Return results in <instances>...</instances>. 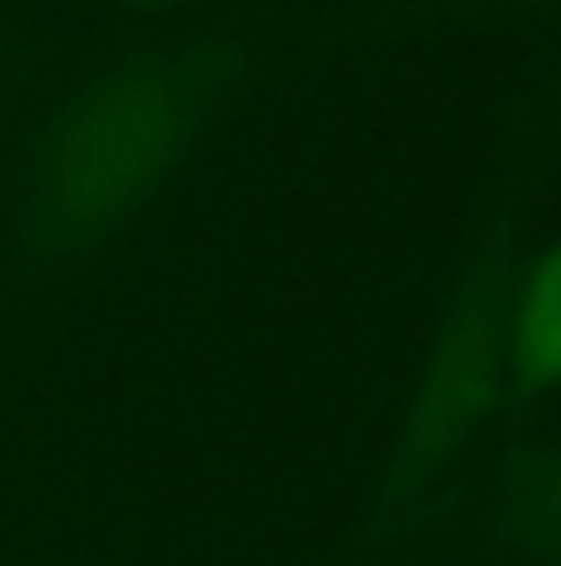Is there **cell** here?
<instances>
[{"label": "cell", "instance_id": "obj_1", "mask_svg": "<svg viewBox=\"0 0 561 566\" xmlns=\"http://www.w3.org/2000/svg\"><path fill=\"white\" fill-rule=\"evenodd\" d=\"M212 118V80L182 54L99 64L35 134L20 232L45 261H80L172 182Z\"/></svg>", "mask_w": 561, "mask_h": 566}, {"label": "cell", "instance_id": "obj_2", "mask_svg": "<svg viewBox=\"0 0 561 566\" xmlns=\"http://www.w3.org/2000/svg\"><path fill=\"white\" fill-rule=\"evenodd\" d=\"M498 325L483 311H458L438 335L404 419L399 473L409 483L434 473L488 419V409L498 405Z\"/></svg>", "mask_w": 561, "mask_h": 566}, {"label": "cell", "instance_id": "obj_3", "mask_svg": "<svg viewBox=\"0 0 561 566\" xmlns=\"http://www.w3.org/2000/svg\"><path fill=\"white\" fill-rule=\"evenodd\" d=\"M507 355L517 375L537 385H561V242L532 266L512 325H507Z\"/></svg>", "mask_w": 561, "mask_h": 566}, {"label": "cell", "instance_id": "obj_4", "mask_svg": "<svg viewBox=\"0 0 561 566\" xmlns=\"http://www.w3.org/2000/svg\"><path fill=\"white\" fill-rule=\"evenodd\" d=\"M532 527L537 537L561 557V453L552 463L537 473V488H532Z\"/></svg>", "mask_w": 561, "mask_h": 566}, {"label": "cell", "instance_id": "obj_5", "mask_svg": "<svg viewBox=\"0 0 561 566\" xmlns=\"http://www.w3.org/2000/svg\"><path fill=\"white\" fill-rule=\"evenodd\" d=\"M118 6L144 10V15H163V10H182V6H192V0H118Z\"/></svg>", "mask_w": 561, "mask_h": 566}]
</instances>
